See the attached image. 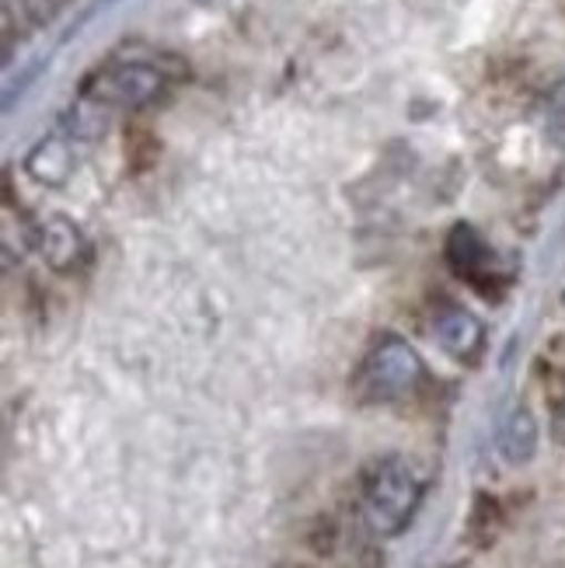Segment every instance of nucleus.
<instances>
[{"instance_id": "nucleus-1", "label": "nucleus", "mask_w": 565, "mask_h": 568, "mask_svg": "<svg viewBox=\"0 0 565 568\" xmlns=\"http://www.w3.org/2000/svg\"><path fill=\"white\" fill-rule=\"evenodd\" d=\"M426 481L405 457H384L363 478V520L377 537H398L423 503Z\"/></svg>"}, {"instance_id": "nucleus-2", "label": "nucleus", "mask_w": 565, "mask_h": 568, "mask_svg": "<svg viewBox=\"0 0 565 568\" xmlns=\"http://www.w3.org/2000/svg\"><path fill=\"white\" fill-rule=\"evenodd\" d=\"M426 381V363L412 345L398 335H384L371 345V353L363 356L356 369V394L363 402L374 405H391L405 402Z\"/></svg>"}, {"instance_id": "nucleus-3", "label": "nucleus", "mask_w": 565, "mask_h": 568, "mask_svg": "<svg viewBox=\"0 0 565 568\" xmlns=\"http://www.w3.org/2000/svg\"><path fill=\"white\" fill-rule=\"evenodd\" d=\"M168 78L171 73L158 63H115L94 73L88 98L102 102L105 109H143L168 91Z\"/></svg>"}, {"instance_id": "nucleus-4", "label": "nucleus", "mask_w": 565, "mask_h": 568, "mask_svg": "<svg viewBox=\"0 0 565 568\" xmlns=\"http://www.w3.org/2000/svg\"><path fill=\"white\" fill-rule=\"evenodd\" d=\"M447 265L461 280H468L478 293H485V301H496L500 283L493 273V255H488V244L472 224H454L444 244Z\"/></svg>"}, {"instance_id": "nucleus-5", "label": "nucleus", "mask_w": 565, "mask_h": 568, "mask_svg": "<svg viewBox=\"0 0 565 568\" xmlns=\"http://www.w3.org/2000/svg\"><path fill=\"white\" fill-rule=\"evenodd\" d=\"M32 241L42 255V262L53 268V273H78V268L88 262V241H84V231L73 224V220L53 213V216H42L36 231H32Z\"/></svg>"}, {"instance_id": "nucleus-6", "label": "nucleus", "mask_w": 565, "mask_h": 568, "mask_svg": "<svg viewBox=\"0 0 565 568\" xmlns=\"http://www.w3.org/2000/svg\"><path fill=\"white\" fill-rule=\"evenodd\" d=\"M433 335L451 359L457 363H475L485 349V325L457 304H444L433 317Z\"/></svg>"}, {"instance_id": "nucleus-7", "label": "nucleus", "mask_w": 565, "mask_h": 568, "mask_svg": "<svg viewBox=\"0 0 565 568\" xmlns=\"http://www.w3.org/2000/svg\"><path fill=\"white\" fill-rule=\"evenodd\" d=\"M73 171H78V158H73V146L63 136L39 140L24 158V175L46 189H63L73 179Z\"/></svg>"}, {"instance_id": "nucleus-8", "label": "nucleus", "mask_w": 565, "mask_h": 568, "mask_svg": "<svg viewBox=\"0 0 565 568\" xmlns=\"http://www.w3.org/2000/svg\"><path fill=\"white\" fill-rule=\"evenodd\" d=\"M537 439H542V429H537L534 412L517 405L503 418V426H500V454H503L506 464L524 467L537 454Z\"/></svg>"}, {"instance_id": "nucleus-9", "label": "nucleus", "mask_w": 565, "mask_h": 568, "mask_svg": "<svg viewBox=\"0 0 565 568\" xmlns=\"http://www.w3.org/2000/svg\"><path fill=\"white\" fill-rule=\"evenodd\" d=\"M545 136L552 146L565 151V81H558L545 98Z\"/></svg>"}, {"instance_id": "nucleus-10", "label": "nucleus", "mask_w": 565, "mask_h": 568, "mask_svg": "<svg viewBox=\"0 0 565 568\" xmlns=\"http://www.w3.org/2000/svg\"><path fill=\"white\" fill-rule=\"evenodd\" d=\"M158 140L154 133L147 130V126H130L127 130V158H130V168L133 171H143V168H151L158 161Z\"/></svg>"}, {"instance_id": "nucleus-11", "label": "nucleus", "mask_w": 565, "mask_h": 568, "mask_svg": "<svg viewBox=\"0 0 565 568\" xmlns=\"http://www.w3.org/2000/svg\"><path fill=\"white\" fill-rule=\"evenodd\" d=\"M472 530H485V540H493L500 530V509L488 496H478L475 513H472Z\"/></svg>"}, {"instance_id": "nucleus-12", "label": "nucleus", "mask_w": 565, "mask_h": 568, "mask_svg": "<svg viewBox=\"0 0 565 568\" xmlns=\"http://www.w3.org/2000/svg\"><path fill=\"white\" fill-rule=\"evenodd\" d=\"M552 439L565 447V394L552 405Z\"/></svg>"}]
</instances>
